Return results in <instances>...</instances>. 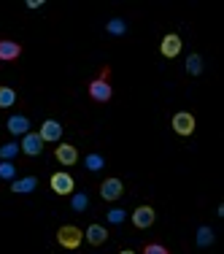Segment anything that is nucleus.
I'll use <instances>...</instances> for the list:
<instances>
[{
	"label": "nucleus",
	"instance_id": "nucleus-13",
	"mask_svg": "<svg viewBox=\"0 0 224 254\" xmlns=\"http://www.w3.org/2000/svg\"><path fill=\"white\" fill-rule=\"evenodd\" d=\"M35 187H38V179L35 176H25V179L11 181V192H16V195H30V192H35Z\"/></svg>",
	"mask_w": 224,
	"mask_h": 254
},
{
	"label": "nucleus",
	"instance_id": "nucleus-16",
	"mask_svg": "<svg viewBox=\"0 0 224 254\" xmlns=\"http://www.w3.org/2000/svg\"><path fill=\"white\" fill-rule=\"evenodd\" d=\"M70 208H73L76 214H84V211L89 208V197L84 195V192H73V195H70Z\"/></svg>",
	"mask_w": 224,
	"mask_h": 254
},
{
	"label": "nucleus",
	"instance_id": "nucleus-9",
	"mask_svg": "<svg viewBox=\"0 0 224 254\" xmlns=\"http://www.w3.org/2000/svg\"><path fill=\"white\" fill-rule=\"evenodd\" d=\"M19 152H25L27 157H38L41 152H44V141H41L38 132H27V135H22Z\"/></svg>",
	"mask_w": 224,
	"mask_h": 254
},
{
	"label": "nucleus",
	"instance_id": "nucleus-18",
	"mask_svg": "<svg viewBox=\"0 0 224 254\" xmlns=\"http://www.w3.org/2000/svg\"><path fill=\"white\" fill-rule=\"evenodd\" d=\"M106 33L108 35H124L127 33V22L124 19H108V25H106Z\"/></svg>",
	"mask_w": 224,
	"mask_h": 254
},
{
	"label": "nucleus",
	"instance_id": "nucleus-3",
	"mask_svg": "<svg viewBox=\"0 0 224 254\" xmlns=\"http://www.w3.org/2000/svg\"><path fill=\"white\" fill-rule=\"evenodd\" d=\"M49 187H52V192H54V195H59V197H68V195H73V190H76V181H73V176H70V173L59 171V173H54V176H52Z\"/></svg>",
	"mask_w": 224,
	"mask_h": 254
},
{
	"label": "nucleus",
	"instance_id": "nucleus-21",
	"mask_svg": "<svg viewBox=\"0 0 224 254\" xmlns=\"http://www.w3.org/2000/svg\"><path fill=\"white\" fill-rule=\"evenodd\" d=\"M19 154V143H14V141H8V143H3L0 146V160H14V157Z\"/></svg>",
	"mask_w": 224,
	"mask_h": 254
},
{
	"label": "nucleus",
	"instance_id": "nucleus-23",
	"mask_svg": "<svg viewBox=\"0 0 224 254\" xmlns=\"http://www.w3.org/2000/svg\"><path fill=\"white\" fill-rule=\"evenodd\" d=\"M106 216H108V222H111V225H122V222L127 219V211H122V208H111Z\"/></svg>",
	"mask_w": 224,
	"mask_h": 254
},
{
	"label": "nucleus",
	"instance_id": "nucleus-12",
	"mask_svg": "<svg viewBox=\"0 0 224 254\" xmlns=\"http://www.w3.org/2000/svg\"><path fill=\"white\" fill-rule=\"evenodd\" d=\"M11 135H27L30 132V119L22 117V114H14V117H8V122H5Z\"/></svg>",
	"mask_w": 224,
	"mask_h": 254
},
{
	"label": "nucleus",
	"instance_id": "nucleus-8",
	"mask_svg": "<svg viewBox=\"0 0 224 254\" xmlns=\"http://www.w3.org/2000/svg\"><path fill=\"white\" fill-rule=\"evenodd\" d=\"M181 35H175V33H168L165 38H162V44H160V52H162V57H168V60H173V57H178L181 54Z\"/></svg>",
	"mask_w": 224,
	"mask_h": 254
},
{
	"label": "nucleus",
	"instance_id": "nucleus-5",
	"mask_svg": "<svg viewBox=\"0 0 224 254\" xmlns=\"http://www.w3.org/2000/svg\"><path fill=\"white\" fill-rule=\"evenodd\" d=\"M22 57V44L11 38H0V63H14Z\"/></svg>",
	"mask_w": 224,
	"mask_h": 254
},
{
	"label": "nucleus",
	"instance_id": "nucleus-17",
	"mask_svg": "<svg viewBox=\"0 0 224 254\" xmlns=\"http://www.w3.org/2000/svg\"><path fill=\"white\" fill-rule=\"evenodd\" d=\"M186 73L189 76L203 73V57H200V54H189V57H186Z\"/></svg>",
	"mask_w": 224,
	"mask_h": 254
},
{
	"label": "nucleus",
	"instance_id": "nucleus-6",
	"mask_svg": "<svg viewBox=\"0 0 224 254\" xmlns=\"http://www.w3.org/2000/svg\"><path fill=\"white\" fill-rule=\"evenodd\" d=\"M154 219H157V214H154L151 205H138V208L132 211V225H135L138 230L151 227V225H154Z\"/></svg>",
	"mask_w": 224,
	"mask_h": 254
},
{
	"label": "nucleus",
	"instance_id": "nucleus-25",
	"mask_svg": "<svg viewBox=\"0 0 224 254\" xmlns=\"http://www.w3.org/2000/svg\"><path fill=\"white\" fill-rule=\"evenodd\" d=\"M44 5V0H27V8H41Z\"/></svg>",
	"mask_w": 224,
	"mask_h": 254
},
{
	"label": "nucleus",
	"instance_id": "nucleus-4",
	"mask_svg": "<svg viewBox=\"0 0 224 254\" xmlns=\"http://www.w3.org/2000/svg\"><path fill=\"white\" fill-rule=\"evenodd\" d=\"M170 125H173V130L178 132V135H184V138L195 132V117H192L189 111H178V114L173 117Z\"/></svg>",
	"mask_w": 224,
	"mask_h": 254
},
{
	"label": "nucleus",
	"instance_id": "nucleus-22",
	"mask_svg": "<svg viewBox=\"0 0 224 254\" xmlns=\"http://www.w3.org/2000/svg\"><path fill=\"white\" fill-rule=\"evenodd\" d=\"M14 176H16V168H14V162L3 160V162H0V179H3V181H14Z\"/></svg>",
	"mask_w": 224,
	"mask_h": 254
},
{
	"label": "nucleus",
	"instance_id": "nucleus-10",
	"mask_svg": "<svg viewBox=\"0 0 224 254\" xmlns=\"http://www.w3.org/2000/svg\"><path fill=\"white\" fill-rule=\"evenodd\" d=\"M54 157H57L59 165H76L78 162V149L73 143H59L57 149H54Z\"/></svg>",
	"mask_w": 224,
	"mask_h": 254
},
{
	"label": "nucleus",
	"instance_id": "nucleus-11",
	"mask_svg": "<svg viewBox=\"0 0 224 254\" xmlns=\"http://www.w3.org/2000/svg\"><path fill=\"white\" fill-rule=\"evenodd\" d=\"M41 141H59V138H62V125L57 122V119H46L44 125H41Z\"/></svg>",
	"mask_w": 224,
	"mask_h": 254
},
{
	"label": "nucleus",
	"instance_id": "nucleus-20",
	"mask_svg": "<svg viewBox=\"0 0 224 254\" xmlns=\"http://www.w3.org/2000/svg\"><path fill=\"white\" fill-rule=\"evenodd\" d=\"M84 165H87V171H92V173H98L106 168V160H103L100 154H87V160H84Z\"/></svg>",
	"mask_w": 224,
	"mask_h": 254
},
{
	"label": "nucleus",
	"instance_id": "nucleus-2",
	"mask_svg": "<svg viewBox=\"0 0 224 254\" xmlns=\"http://www.w3.org/2000/svg\"><path fill=\"white\" fill-rule=\"evenodd\" d=\"M81 241H84V233L76 225H62L57 230V244L62 246V249H78Z\"/></svg>",
	"mask_w": 224,
	"mask_h": 254
},
{
	"label": "nucleus",
	"instance_id": "nucleus-14",
	"mask_svg": "<svg viewBox=\"0 0 224 254\" xmlns=\"http://www.w3.org/2000/svg\"><path fill=\"white\" fill-rule=\"evenodd\" d=\"M84 238H87L92 246H103L108 241V230L103 227V225H89L87 233H84Z\"/></svg>",
	"mask_w": 224,
	"mask_h": 254
},
{
	"label": "nucleus",
	"instance_id": "nucleus-7",
	"mask_svg": "<svg viewBox=\"0 0 224 254\" xmlns=\"http://www.w3.org/2000/svg\"><path fill=\"white\" fill-rule=\"evenodd\" d=\"M124 195V184L119 179H106L100 184V197L103 200H119Z\"/></svg>",
	"mask_w": 224,
	"mask_h": 254
},
{
	"label": "nucleus",
	"instance_id": "nucleus-26",
	"mask_svg": "<svg viewBox=\"0 0 224 254\" xmlns=\"http://www.w3.org/2000/svg\"><path fill=\"white\" fill-rule=\"evenodd\" d=\"M119 254H135V252H132V249H122V252H119Z\"/></svg>",
	"mask_w": 224,
	"mask_h": 254
},
{
	"label": "nucleus",
	"instance_id": "nucleus-1",
	"mask_svg": "<svg viewBox=\"0 0 224 254\" xmlns=\"http://www.w3.org/2000/svg\"><path fill=\"white\" fill-rule=\"evenodd\" d=\"M108 76H111V68H108V65H103L100 76L89 81L87 89H89V98H92L95 103H108V100L113 98V87L108 84Z\"/></svg>",
	"mask_w": 224,
	"mask_h": 254
},
{
	"label": "nucleus",
	"instance_id": "nucleus-15",
	"mask_svg": "<svg viewBox=\"0 0 224 254\" xmlns=\"http://www.w3.org/2000/svg\"><path fill=\"white\" fill-rule=\"evenodd\" d=\"M216 241V235H214V230H211L208 225H203V227H197V238H195V244H197V249H208L211 244Z\"/></svg>",
	"mask_w": 224,
	"mask_h": 254
},
{
	"label": "nucleus",
	"instance_id": "nucleus-19",
	"mask_svg": "<svg viewBox=\"0 0 224 254\" xmlns=\"http://www.w3.org/2000/svg\"><path fill=\"white\" fill-rule=\"evenodd\" d=\"M16 103V92L11 87H0V108H11Z\"/></svg>",
	"mask_w": 224,
	"mask_h": 254
},
{
	"label": "nucleus",
	"instance_id": "nucleus-24",
	"mask_svg": "<svg viewBox=\"0 0 224 254\" xmlns=\"http://www.w3.org/2000/svg\"><path fill=\"white\" fill-rule=\"evenodd\" d=\"M143 254H170V252H168L162 244H146L143 246Z\"/></svg>",
	"mask_w": 224,
	"mask_h": 254
}]
</instances>
